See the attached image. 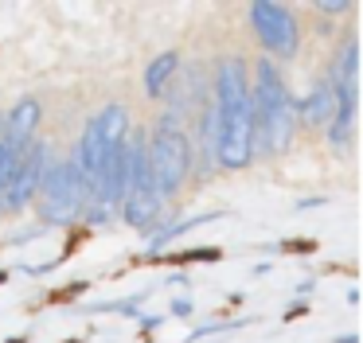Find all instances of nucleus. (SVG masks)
<instances>
[{
	"label": "nucleus",
	"instance_id": "f257e3e1",
	"mask_svg": "<svg viewBox=\"0 0 363 343\" xmlns=\"http://www.w3.org/2000/svg\"><path fill=\"white\" fill-rule=\"evenodd\" d=\"M149 168H152V179H157V195L168 199L184 187L188 179V168H191V145H188V133L184 125L176 121L172 113L160 117V125L152 129V140H149Z\"/></svg>",
	"mask_w": 363,
	"mask_h": 343
},
{
	"label": "nucleus",
	"instance_id": "f03ea898",
	"mask_svg": "<svg viewBox=\"0 0 363 343\" xmlns=\"http://www.w3.org/2000/svg\"><path fill=\"white\" fill-rule=\"evenodd\" d=\"M35 195H43V207H40L43 223H55V226L79 218V210L90 203L86 179H82V172H79V164H74V160L51 164V168L43 172V184H40V191H35Z\"/></svg>",
	"mask_w": 363,
	"mask_h": 343
},
{
	"label": "nucleus",
	"instance_id": "7ed1b4c3",
	"mask_svg": "<svg viewBox=\"0 0 363 343\" xmlns=\"http://www.w3.org/2000/svg\"><path fill=\"white\" fill-rule=\"evenodd\" d=\"M223 129H219V145H215V160L223 168L238 172L254 160V106L242 101V106L219 109Z\"/></svg>",
	"mask_w": 363,
	"mask_h": 343
},
{
	"label": "nucleus",
	"instance_id": "20e7f679",
	"mask_svg": "<svg viewBox=\"0 0 363 343\" xmlns=\"http://www.w3.org/2000/svg\"><path fill=\"white\" fill-rule=\"evenodd\" d=\"M250 23L258 31L262 47H266L274 59H293L301 47V31L297 20L285 4H269V0H254L250 4Z\"/></svg>",
	"mask_w": 363,
	"mask_h": 343
},
{
	"label": "nucleus",
	"instance_id": "39448f33",
	"mask_svg": "<svg viewBox=\"0 0 363 343\" xmlns=\"http://www.w3.org/2000/svg\"><path fill=\"white\" fill-rule=\"evenodd\" d=\"M48 168H51V148L43 145V140H32V145L24 148V156H20L16 172H12L9 187H4V210H20L24 203H32Z\"/></svg>",
	"mask_w": 363,
	"mask_h": 343
},
{
	"label": "nucleus",
	"instance_id": "423d86ee",
	"mask_svg": "<svg viewBox=\"0 0 363 343\" xmlns=\"http://www.w3.org/2000/svg\"><path fill=\"white\" fill-rule=\"evenodd\" d=\"M250 101V82H246V67L242 59H223L219 70H215V106L230 109Z\"/></svg>",
	"mask_w": 363,
	"mask_h": 343
},
{
	"label": "nucleus",
	"instance_id": "0eeeda50",
	"mask_svg": "<svg viewBox=\"0 0 363 343\" xmlns=\"http://www.w3.org/2000/svg\"><path fill=\"white\" fill-rule=\"evenodd\" d=\"M160 195H149V191H129L125 199H121V218H125V226H133V230H149L157 226L160 218Z\"/></svg>",
	"mask_w": 363,
	"mask_h": 343
},
{
	"label": "nucleus",
	"instance_id": "6e6552de",
	"mask_svg": "<svg viewBox=\"0 0 363 343\" xmlns=\"http://www.w3.org/2000/svg\"><path fill=\"white\" fill-rule=\"evenodd\" d=\"M293 113L305 117L308 125H324L332 121V113H336V90H332V82L324 78V82L313 86V94H308L305 101H293Z\"/></svg>",
	"mask_w": 363,
	"mask_h": 343
},
{
	"label": "nucleus",
	"instance_id": "1a4fd4ad",
	"mask_svg": "<svg viewBox=\"0 0 363 343\" xmlns=\"http://www.w3.org/2000/svg\"><path fill=\"white\" fill-rule=\"evenodd\" d=\"M35 125H40V101L20 98L16 106H12V113L4 117V125H0V137H12V140H20V145H28Z\"/></svg>",
	"mask_w": 363,
	"mask_h": 343
},
{
	"label": "nucleus",
	"instance_id": "9d476101",
	"mask_svg": "<svg viewBox=\"0 0 363 343\" xmlns=\"http://www.w3.org/2000/svg\"><path fill=\"white\" fill-rule=\"evenodd\" d=\"M94 125H98V133H102L106 148H118L121 140L129 137V109L121 106V101H110L102 113H94Z\"/></svg>",
	"mask_w": 363,
	"mask_h": 343
},
{
	"label": "nucleus",
	"instance_id": "9b49d317",
	"mask_svg": "<svg viewBox=\"0 0 363 343\" xmlns=\"http://www.w3.org/2000/svg\"><path fill=\"white\" fill-rule=\"evenodd\" d=\"M176 70H180V55L176 51L157 55V59L145 67V94H149V98H160V94L168 90V82H172Z\"/></svg>",
	"mask_w": 363,
	"mask_h": 343
},
{
	"label": "nucleus",
	"instance_id": "f8f14e48",
	"mask_svg": "<svg viewBox=\"0 0 363 343\" xmlns=\"http://www.w3.org/2000/svg\"><path fill=\"white\" fill-rule=\"evenodd\" d=\"M152 262H168V265H188V262H223L219 246H196V249H180V254H164Z\"/></svg>",
	"mask_w": 363,
	"mask_h": 343
},
{
	"label": "nucleus",
	"instance_id": "ddd939ff",
	"mask_svg": "<svg viewBox=\"0 0 363 343\" xmlns=\"http://www.w3.org/2000/svg\"><path fill=\"white\" fill-rule=\"evenodd\" d=\"M90 288V281H74V285H67L63 293H51V304H59V300H67V296H79V293H86Z\"/></svg>",
	"mask_w": 363,
	"mask_h": 343
},
{
	"label": "nucleus",
	"instance_id": "4468645a",
	"mask_svg": "<svg viewBox=\"0 0 363 343\" xmlns=\"http://www.w3.org/2000/svg\"><path fill=\"white\" fill-rule=\"evenodd\" d=\"M316 8H320L324 16H340V12H347V8H352V0H320Z\"/></svg>",
	"mask_w": 363,
	"mask_h": 343
},
{
	"label": "nucleus",
	"instance_id": "2eb2a0df",
	"mask_svg": "<svg viewBox=\"0 0 363 343\" xmlns=\"http://www.w3.org/2000/svg\"><path fill=\"white\" fill-rule=\"evenodd\" d=\"M281 249H289V254H313L316 242H308V238H293V242H285Z\"/></svg>",
	"mask_w": 363,
	"mask_h": 343
},
{
	"label": "nucleus",
	"instance_id": "dca6fc26",
	"mask_svg": "<svg viewBox=\"0 0 363 343\" xmlns=\"http://www.w3.org/2000/svg\"><path fill=\"white\" fill-rule=\"evenodd\" d=\"M172 316H191V300H180V296H176V300H172Z\"/></svg>",
	"mask_w": 363,
	"mask_h": 343
},
{
	"label": "nucleus",
	"instance_id": "f3484780",
	"mask_svg": "<svg viewBox=\"0 0 363 343\" xmlns=\"http://www.w3.org/2000/svg\"><path fill=\"white\" fill-rule=\"evenodd\" d=\"M137 320H141V327H145V332H152V327H160V324H164V316H137Z\"/></svg>",
	"mask_w": 363,
	"mask_h": 343
},
{
	"label": "nucleus",
	"instance_id": "a211bd4d",
	"mask_svg": "<svg viewBox=\"0 0 363 343\" xmlns=\"http://www.w3.org/2000/svg\"><path fill=\"white\" fill-rule=\"evenodd\" d=\"M4 343H24V335H12V339H4Z\"/></svg>",
	"mask_w": 363,
	"mask_h": 343
},
{
	"label": "nucleus",
	"instance_id": "6ab92c4d",
	"mask_svg": "<svg viewBox=\"0 0 363 343\" xmlns=\"http://www.w3.org/2000/svg\"><path fill=\"white\" fill-rule=\"evenodd\" d=\"M0 125H4V113H0Z\"/></svg>",
	"mask_w": 363,
	"mask_h": 343
}]
</instances>
